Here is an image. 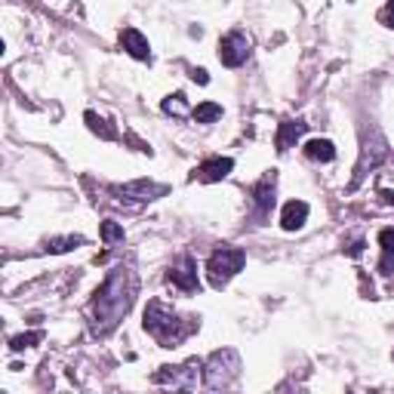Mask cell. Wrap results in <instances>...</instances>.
I'll return each mask as SVG.
<instances>
[{
  "mask_svg": "<svg viewBox=\"0 0 394 394\" xmlns=\"http://www.w3.org/2000/svg\"><path fill=\"white\" fill-rule=\"evenodd\" d=\"M136 296V277L127 268H114L108 281L99 287L96 299H92V318H96V330L108 333L118 327V321L129 311Z\"/></svg>",
  "mask_w": 394,
  "mask_h": 394,
  "instance_id": "6da1fadb",
  "label": "cell"
},
{
  "mask_svg": "<svg viewBox=\"0 0 394 394\" xmlns=\"http://www.w3.org/2000/svg\"><path fill=\"white\" fill-rule=\"evenodd\" d=\"M145 330H148L164 349H173V345H179L182 339L195 330V323L182 321L179 314H176L173 308H167L164 302H148V308H145Z\"/></svg>",
  "mask_w": 394,
  "mask_h": 394,
  "instance_id": "7a4b0ae2",
  "label": "cell"
},
{
  "mask_svg": "<svg viewBox=\"0 0 394 394\" xmlns=\"http://www.w3.org/2000/svg\"><path fill=\"white\" fill-rule=\"evenodd\" d=\"M204 376H206V388H228L241 376V358H237V351L234 349L213 351L210 360H206Z\"/></svg>",
  "mask_w": 394,
  "mask_h": 394,
  "instance_id": "3957f363",
  "label": "cell"
},
{
  "mask_svg": "<svg viewBox=\"0 0 394 394\" xmlns=\"http://www.w3.org/2000/svg\"><path fill=\"white\" fill-rule=\"evenodd\" d=\"M244 250H237V246H222V250H216L210 262H206V274H210V283L213 287H225V283L234 277L237 272L244 268Z\"/></svg>",
  "mask_w": 394,
  "mask_h": 394,
  "instance_id": "277c9868",
  "label": "cell"
},
{
  "mask_svg": "<svg viewBox=\"0 0 394 394\" xmlns=\"http://www.w3.org/2000/svg\"><path fill=\"white\" fill-rule=\"evenodd\" d=\"M388 157V142L385 136L379 133L376 127L364 129V145H360V160H358V169H354V185L367 176V169H376L382 160Z\"/></svg>",
  "mask_w": 394,
  "mask_h": 394,
  "instance_id": "5b68a950",
  "label": "cell"
},
{
  "mask_svg": "<svg viewBox=\"0 0 394 394\" xmlns=\"http://www.w3.org/2000/svg\"><path fill=\"white\" fill-rule=\"evenodd\" d=\"M197 370H200L197 360H188V364H182V367H160L151 379L157 385H173V388H195Z\"/></svg>",
  "mask_w": 394,
  "mask_h": 394,
  "instance_id": "8992f818",
  "label": "cell"
},
{
  "mask_svg": "<svg viewBox=\"0 0 394 394\" xmlns=\"http://www.w3.org/2000/svg\"><path fill=\"white\" fill-rule=\"evenodd\" d=\"M246 56H250V41H246L244 34H228V37H222V43H219V62L225 68H241Z\"/></svg>",
  "mask_w": 394,
  "mask_h": 394,
  "instance_id": "52a82bcc",
  "label": "cell"
},
{
  "mask_svg": "<svg viewBox=\"0 0 394 394\" xmlns=\"http://www.w3.org/2000/svg\"><path fill=\"white\" fill-rule=\"evenodd\" d=\"M274 188H277V173H274V169L262 176V179L256 182V188H253V200H256V216H259V219H268V216H272Z\"/></svg>",
  "mask_w": 394,
  "mask_h": 394,
  "instance_id": "ba28073f",
  "label": "cell"
},
{
  "mask_svg": "<svg viewBox=\"0 0 394 394\" xmlns=\"http://www.w3.org/2000/svg\"><path fill=\"white\" fill-rule=\"evenodd\" d=\"M169 283H176L185 293H195L197 290V265L191 256H182L179 265L169 268Z\"/></svg>",
  "mask_w": 394,
  "mask_h": 394,
  "instance_id": "9c48e42d",
  "label": "cell"
},
{
  "mask_svg": "<svg viewBox=\"0 0 394 394\" xmlns=\"http://www.w3.org/2000/svg\"><path fill=\"white\" fill-rule=\"evenodd\" d=\"M231 169H234V160L231 157H210V160H204V164L195 169V179H200V182H222Z\"/></svg>",
  "mask_w": 394,
  "mask_h": 394,
  "instance_id": "30bf717a",
  "label": "cell"
},
{
  "mask_svg": "<svg viewBox=\"0 0 394 394\" xmlns=\"http://www.w3.org/2000/svg\"><path fill=\"white\" fill-rule=\"evenodd\" d=\"M120 43H123V50H127L133 59H142V62L151 59V46H148V41H145L142 31L123 28V31H120Z\"/></svg>",
  "mask_w": 394,
  "mask_h": 394,
  "instance_id": "8fae6325",
  "label": "cell"
},
{
  "mask_svg": "<svg viewBox=\"0 0 394 394\" xmlns=\"http://www.w3.org/2000/svg\"><path fill=\"white\" fill-rule=\"evenodd\" d=\"M305 219H308V204L305 200H290V204L283 206L281 225H283V231H296V228L305 225Z\"/></svg>",
  "mask_w": 394,
  "mask_h": 394,
  "instance_id": "7c38bea8",
  "label": "cell"
},
{
  "mask_svg": "<svg viewBox=\"0 0 394 394\" xmlns=\"http://www.w3.org/2000/svg\"><path fill=\"white\" fill-rule=\"evenodd\" d=\"M118 195L123 197H136V200H154V197H160L164 195V185H154V182H133V185H123V188H114Z\"/></svg>",
  "mask_w": 394,
  "mask_h": 394,
  "instance_id": "4fadbf2b",
  "label": "cell"
},
{
  "mask_svg": "<svg viewBox=\"0 0 394 394\" xmlns=\"http://www.w3.org/2000/svg\"><path fill=\"white\" fill-rule=\"evenodd\" d=\"M302 133H305L302 120H283L281 129H277V151H290V145L296 142Z\"/></svg>",
  "mask_w": 394,
  "mask_h": 394,
  "instance_id": "5bb4252c",
  "label": "cell"
},
{
  "mask_svg": "<svg viewBox=\"0 0 394 394\" xmlns=\"http://www.w3.org/2000/svg\"><path fill=\"white\" fill-rule=\"evenodd\" d=\"M305 154H308L311 160L330 164V160L336 157V148H333V142H327V139H311V142L305 145Z\"/></svg>",
  "mask_w": 394,
  "mask_h": 394,
  "instance_id": "9a60e30c",
  "label": "cell"
},
{
  "mask_svg": "<svg viewBox=\"0 0 394 394\" xmlns=\"http://www.w3.org/2000/svg\"><path fill=\"white\" fill-rule=\"evenodd\" d=\"M87 127H90L96 136H102V139H118V129H114L105 118H99V114H92V111L87 114Z\"/></svg>",
  "mask_w": 394,
  "mask_h": 394,
  "instance_id": "2e32d148",
  "label": "cell"
},
{
  "mask_svg": "<svg viewBox=\"0 0 394 394\" xmlns=\"http://www.w3.org/2000/svg\"><path fill=\"white\" fill-rule=\"evenodd\" d=\"M191 114H195L197 123H213V120L222 118V105H216V102H200Z\"/></svg>",
  "mask_w": 394,
  "mask_h": 394,
  "instance_id": "e0dca14e",
  "label": "cell"
},
{
  "mask_svg": "<svg viewBox=\"0 0 394 394\" xmlns=\"http://www.w3.org/2000/svg\"><path fill=\"white\" fill-rule=\"evenodd\" d=\"M80 244H83V237H77V234L52 237V241L46 244V253H68V250H74V246H80Z\"/></svg>",
  "mask_w": 394,
  "mask_h": 394,
  "instance_id": "ac0fdd59",
  "label": "cell"
},
{
  "mask_svg": "<svg viewBox=\"0 0 394 394\" xmlns=\"http://www.w3.org/2000/svg\"><path fill=\"white\" fill-rule=\"evenodd\" d=\"M43 339V333H22V336H13L10 339V349L13 351H25V349H31V345H37Z\"/></svg>",
  "mask_w": 394,
  "mask_h": 394,
  "instance_id": "d6986e66",
  "label": "cell"
},
{
  "mask_svg": "<svg viewBox=\"0 0 394 394\" xmlns=\"http://www.w3.org/2000/svg\"><path fill=\"white\" fill-rule=\"evenodd\" d=\"M102 241H105L108 246L123 244V228L118 225V222H102Z\"/></svg>",
  "mask_w": 394,
  "mask_h": 394,
  "instance_id": "ffe728a7",
  "label": "cell"
},
{
  "mask_svg": "<svg viewBox=\"0 0 394 394\" xmlns=\"http://www.w3.org/2000/svg\"><path fill=\"white\" fill-rule=\"evenodd\" d=\"M185 92H176V96H169V99H164V111L167 114H182L185 111Z\"/></svg>",
  "mask_w": 394,
  "mask_h": 394,
  "instance_id": "44dd1931",
  "label": "cell"
},
{
  "mask_svg": "<svg viewBox=\"0 0 394 394\" xmlns=\"http://www.w3.org/2000/svg\"><path fill=\"white\" fill-rule=\"evenodd\" d=\"M379 244H382V253H391L394 250V228H385L379 234Z\"/></svg>",
  "mask_w": 394,
  "mask_h": 394,
  "instance_id": "7402d4cb",
  "label": "cell"
},
{
  "mask_svg": "<svg viewBox=\"0 0 394 394\" xmlns=\"http://www.w3.org/2000/svg\"><path fill=\"white\" fill-rule=\"evenodd\" d=\"M379 22H382V25H388V28H394V0L385 3V10L379 13Z\"/></svg>",
  "mask_w": 394,
  "mask_h": 394,
  "instance_id": "603a6c76",
  "label": "cell"
},
{
  "mask_svg": "<svg viewBox=\"0 0 394 394\" xmlns=\"http://www.w3.org/2000/svg\"><path fill=\"white\" fill-rule=\"evenodd\" d=\"M379 268L385 274H391L394 272V250L391 253H382V262H379Z\"/></svg>",
  "mask_w": 394,
  "mask_h": 394,
  "instance_id": "cb8c5ba5",
  "label": "cell"
},
{
  "mask_svg": "<svg viewBox=\"0 0 394 394\" xmlns=\"http://www.w3.org/2000/svg\"><path fill=\"white\" fill-rule=\"evenodd\" d=\"M191 77H195L197 83H210V74H206L204 68H195V71H191Z\"/></svg>",
  "mask_w": 394,
  "mask_h": 394,
  "instance_id": "d4e9b609",
  "label": "cell"
},
{
  "mask_svg": "<svg viewBox=\"0 0 394 394\" xmlns=\"http://www.w3.org/2000/svg\"><path fill=\"white\" fill-rule=\"evenodd\" d=\"M382 200H385V204H391V206H394V191H382Z\"/></svg>",
  "mask_w": 394,
  "mask_h": 394,
  "instance_id": "484cf974",
  "label": "cell"
}]
</instances>
